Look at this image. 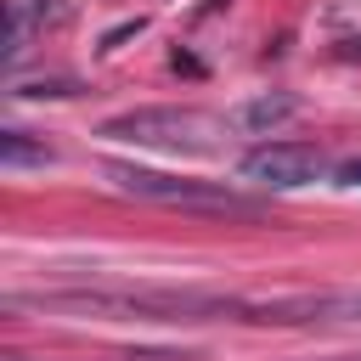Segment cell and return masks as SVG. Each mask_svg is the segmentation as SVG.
Wrapping results in <instances>:
<instances>
[{
    "mask_svg": "<svg viewBox=\"0 0 361 361\" xmlns=\"http://www.w3.org/2000/svg\"><path fill=\"white\" fill-rule=\"evenodd\" d=\"M107 141H135V147H158V152H220L226 118L203 113V107H135L102 124Z\"/></svg>",
    "mask_w": 361,
    "mask_h": 361,
    "instance_id": "cell-1",
    "label": "cell"
},
{
    "mask_svg": "<svg viewBox=\"0 0 361 361\" xmlns=\"http://www.w3.org/2000/svg\"><path fill=\"white\" fill-rule=\"evenodd\" d=\"M107 180L130 197H147V203H169V209H214V214H248L254 197L231 192V186H214V180H192V175H164V169H147V164H124V158H107Z\"/></svg>",
    "mask_w": 361,
    "mask_h": 361,
    "instance_id": "cell-2",
    "label": "cell"
},
{
    "mask_svg": "<svg viewBox=\"0 0 361 361\" xmlns=\"http://www.w3.org/2000/svg\"><path fill=\"white\" fill-rule=\"evenodd\" d=\"M322 169H327V158L310 141H265V147L243 152V164H237V175L265 192H299V186L322 180Z\"/></svg>",
    "mask_w": 361,
    "mask_h": 361,
    "instance_id": "cell-3",
    "label": "cell"
},
{
    "mask_svg": "<svg viewBox=\"0 0 361 361\" xmlns=\"http://www.w3.org/2000/svg\"><path fill=\"white\" fill-rule=\"evenodd\" d=\"M248 322H361V288L327 293H282V299H243Z\"/></svg>",
    "mask_w": 361,
    "mask_h": 361,
    "instance_id": "cell-4",
    "label": "cell"
},
{
    "mask_svg": "<svg viewBox=\"0 0 361 361\" xmlns=\"http://www.w3.org/2000/svg\"><path fill=\"white\" fill-rule=\"evenodd\" d=\"M56 152L45 141H28V130H0V164L6 169H45Z\"/></svg>",
    "mask_w": 361,
    "mask_h": 361,
    "instance_id": "cell-5",
    "label": "cell"
},
{
    "mask_svg": "<svg viewBox=\"0 0 361 361\" xmlns=\"http://www.w3.org/2000/svg\"><path fill=\"white\" fill-rule=\"evenodd\" d=\"M293 107H299V102H293L288 90H276V96H259V102H248V107L237 113V124H248V130H271V124H282Z\"/></svg>",
    "mask_w": 361,
    "mask_h": 361,
    "instance_id": "cell-6",
    "label": "cell"
},
{
    "mask_svg": "<svg viewBox=\"0 0 361 361\" xmlns=\"http://www.w3.org/2000/svg\"><path fill=\"white\" fill-rule=\"evenodd\" d=\"M23 51H28V6H23V0H11V6H6V51H0V56H6V68H17V62H23Z\"/></svg>",
    "mask_w": 361,
    "mask_h": 361,
    "instance_id": "cell-7",
    "label": "cell"
},
{
    "mask_svg": "<svg viewBox=\"0 0 361 361\" xmlns=\"http://www.w3.org/2000/svg\"><path fill=\"white\" fill-rule=\"evenodd\" d=\"M79 85L73 79H39V85H11V96H23V102H39V96H73Z\"/></svg>",
    "mask_w": 361,
    "mask_h": 361,
    "instance_id": "cell-8",
    "label": "cell"
},
{
    "mask_svg": "<svg viewBox=\"0 0 361 361\" xmlns=\"http://www.w3.org/2000/svg\"><path fill=\"white\" fill-rule=\"evenodd\" d=\"M141 28H147V23H141V17H130V23H118V28H113V34H107V39H102V51H118V45H124V39H130V34H141Z\"/></svg>",
    "mask_w": 361,
    "mask_h": 361,
    "instance_id": "cell-9",
    "label": "cell"
},
{
    "mask_svg": "<svg viewBox=\"0 0 361 361\" xmlns=\"http://www.w3.org/2000/svg\"><path fill=\"white\" fill-rule=\"evenodd\" d=\"M333 180H338V186H361V152H355V158H344V164L333 169Z\"/></svg>",
    "mask_w": 361,
    "mask_h": 361,
    "instance_id": "cell-10",
    "label": "cell"
},
{
    "mask_svg": "<svg viewBox=\"0 0 361 361\" xmlns=\"http://www.w3.org/2000/svg\"><path fill=\"white\" fill-rule=\"evenodd\" d=\"M338 56H361V39H344V51Z\"/></svg>",
    "mask_w": 361,
    "mask_h": 361,
    "instance_id": "cell-11",
    "label": "cell"
},
{
    "mask_svg": "<svg viewBox=\"0 0 361 361\" xmlns=\"http://www.w3.org/2000/svg\"><path fill=\"white\" fill-rule=\"evenodd\" d=\"M333 361H361V355H333Z\"/></svg>",
    "mask_w": 361,
    "mask_h": 361,
    "instance_id": "cell-12",
    "label": "cell"
},
{
    "mask_svg": "<svg viewBox=\"0 0 361 361\" xmlns=\"http://www.w3.org/2000/svg\"><path fill=\"white\" fill-rule=\"evenodd\" d=\"M11 361H23V355H11Z\"/></svg>",
    "mask_w": 361,
    "mask_h": 361,
    "instance_id": "cell-13",
    "label": "cell"
}]
</instances>
